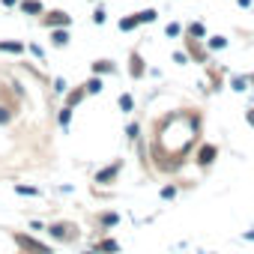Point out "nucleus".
<instances>
[{
    "label": "nucleus",
    "instance_id": "13",
    "mask_svg": "<svg viewBox=\"0 0 254 254\" xmlns=\"http://www.w3.org/2000/svg\"><path fill=\"white\" fill-rule=\"evenodd\" d=\"M93 72H96V75H108V72L114 75V63H111V60H96V63H93Z\"/></svg>",
    "mask_w": 254,
    "mask_h": 254
},
{
    "label": "nucleus",
    "instance_id": "23",
    "mask_svg": "<svg viewBox=\"0 0 254 254\" xmlns=\"http://www.w3.org/2000/svg\"><path fill=\"white\" fill-rule=\"evenodd\" d=\"M230 87H233L236 93H245V90H248V78H233V81H230Z\"/></svg>",
    "mask_w": 254,
    "mask_h": 254
},
{
    "label": "nucleus",
    "instance_id": "2",
    "mask_svg": "<svg viewBox=\"0 0 254 254\" xmlns=\"http://www.w3.org/2000/svg\"><path fill=\"white\" fill-rule=\"evenodd\" d=\"M42 24H45V27H51V30H57V27H69V24H72V15H69V12H63V9H54V12L42 15Z\"/></svg>",
    "mask_w": 254,
    "mask_h": 254
},
{
    "label": "nucleus",
    "instance_id": "17",
    "mask_svg": "<svg viewBox=\"0 0 254 254\" xmlns=\"http://www.w3.org/2000/svg\"><path fill=\"white\" fill-rule=\"evenodd\" d=\"M57 123L63 126V129H69V123H72V108H66V105H63V108H60V114H57Z\"/></svg>",
    "mask_w": 254,
    "mask_h": 254
},
{
    "label": "nucleus",
    "instance_id": "29",
    "mask_svg": "<svg viewBox=\"0 0 254 254\" xmlns=\"http://www.w3.org/2000/svg\"><path fill=\"white\" fill-rule=\"evenodd\" d=\"M27 48H30V54H33V57H39V60H42V57H45V51H42V48H39V45H27Z\"/></svg>",
    "mask_w": 254,
    "mask_h": 254
},
{
    "label": "nucleus",
    "instance_id": "24",
    "mask_svg": "<svg viewBox=\"0 0 254 254\" xmlns=\"http://www.w3.org/2000/svg\"><path fill=\"white\" fill-rule=\"evenodd\" d=\"M126 135H129V141H138V135H141V126H138V123H129V129H126Z\"/></svg>",
    "mask_w": 254,
    "mask_h": 254
},
{
    "label": "nucleus",
    "instance_id": "10",
    "mask_svg": "<svg viewBox=\"0 0 254 254\" xmlns=\"http://www.w3.org/2000/svg\"><path fill=\"white\" fill-rule=\"evenodd\" d=\"M69 230H72L69 224H54V227H48V233H51V239H69V236H72Z\"/></svg>",
    "mask_w": 254,
    "mask_h": 254
},
{
    "label": "nucleus",
    "instance_id": "22",
    "mask_svg": "<svg viewBox=\"0 0 254 254\" xmlns=\"http://www.w3.org/2000/svg\"><path fill=\"white\" fill-rule=\"evenodd\" d=\"M165 33H168V36L174 39V36H180V33H183V24H180V21H171V24L165 27Z\"/></svg>",
    "mask_w": 254,
    "mask_h": 254
},
{
    "label": "nucleus",
    "instance_id": "20",
    "mask_svg": "<svg viewBox=\"0 0 254 254\" xmlns=\"http://www.w3.org/2000/svg\"><path fill=\"white\" fill-rule=\"evenodd\" d=\"M156 18H159L156 9H144V12H138V21H141V24H153Z\"/></svg>",
    "mask_w": 254,
    "mask_h": 254
},
{
    "label": "nucleus",
    "instance_id": "33",
    "mask_svg": "<svg viewBox=\"0 0 254 254\" xmlns=\"http://www.w3.org/2000/svg\"><path fill=\"white\" fill-rule=\"evenodd\" d=\"M3 6H15V0H3Z\"/></svg>",
    "mask_w": 254,
    "mask_h": 254
},
{
    "label": "nucleus",
    "instance_id": "15",
    "mask_svg": "<svg viewBox=\"0 0 254 254\" xmlns=\"http://www.w3.org/2000/svg\"><path fill=\"white\" fill-rule=\"evenodd\" d=\"M15 194H24V197H39V189H36V186H24V183H15Z\"/></svg>",
    "mask_w": 254,
    "mask_h": 254
},
{
    "label": "nucleus",
    "instance_id": "1",
    "mask_svg": "<svg viewBox=\"0 0 254 254\" xmlns=\"http://www.w3.org/2000/svg\"><path fill=\"white\" fill-rule=\"evenodd\" d=\"M12 239H15V245H21V248L30 251V254H51V245H42L39 239H33V236H27V233H12Z\"/></svg>",
    "mask_w": 254,
    "mask_h": 254
},
{
    "label": "nucleus",
    "instance_id": "21",
    "mask_svg": "<svg viewBox=\"0 0 254 254\" xmlns=\"http://www.w3.org/2000/svg\"><path fill=\"white\" fill-rule=\"evenodd\" d=\"M99 221H102V227H114V224L120 221V215H117V212H102Z\"/></svg>",
    "mask_w": 254,
    "mask_h": 254
},
{
    "label": "nucleus",
    "instance_id": "12",
    "mask_svg": "<svg viewBox=\"0 0 254 254\" xmlns=\"http://www.w3.org/2000/svg\"><path fill=\"white\" fill-rule=\"evenodd\" d=\"M141 21H138V15H126V18H120V30L123 33H129V30H135Z\"/></svg>",
    "mask_w": 254,
    "mask_h": 254
},
{
    "label": "nucleus",
    "instance_id": "3",
    "mask_svg": "<svg viewBox=\"0 0 254 254\" xmlns=\"http://www.w3.org/2000/svg\"><path fill=\"white\" fill-rule=\"evenodd\" d=\"M215 156H218V147H215V144H203V147L197 150V165L206 168V165L215 162Z\"/></svg>",
    "mask_w": 254,
    "mask_h": 254
},
{
    "label": "nucleus",
    "instance_id": "34",
    "mask_svg": "<svg viewBox=\"0 0 254 254\" xmlns=\"http://www.w3.org/2000/svg\"><path fill=\"white\" fill-rule=\"evenodd\" d=\"M245 239H254V230H248V233H245Z\"/></svg>",
    "mask_w": 254,
    "mask_h": 254
},
{
    "label": "nucleus",
    "instance_id": "14",
    "mask_svg": "<svg viewBox=\"0 0 254 254\" xmlns=\"http://www.w3.org/2000/svg\"><path fill=\"white\" fill-rule=\"evenodd\" d=\"M84 87H87V93H90V96L102 93V75H93L90 81H84Z\"/></svg>",
    "mask_w": 254,
    "mask_h": 254
},
{
    "label": "nucleus",
    "instance_id": "26",
    "mask_svg": "<svg viewBox=\"0 0 254 254\" xmlns=\"http://www.w3.org/2000/svg\"><path fill=\"white\" fill-rule=\"evenodd\" d=\"M54 90H57L60 96H63V93H69V84H66V78H57V81H54Z\"/></svg>",
    "mask_w": 254,
    "mask_h": 254
},
{
    "label": "nucleus",
    "instance_id": "27",
    "mask_svg": "<svg viewBox=\"0 0 254 254\" xmlns=\"http://www.w3.org/2000/svg\"><path fill=\"white\" fill-rule=\"evenodd\" d=\"M174 63H180V66L189 63V54H186V51H174Z\"/></svg>",
    "mask_w": 254,
    "mask_h": 254
},
{
    "label": "nucleus",
    "instance_id": "6",
    "mask_svg": "<svg viewBox=\"0 0 254 254\" xmlns=\"http://www.w3.org/2000/svg\"><path fill=\"white\" fill-rule=\"evenodd\" d=\"M51 45H54V48H66V45H69V30H66V27L51 30Z\"/></svg>",
    "mask_w": 254,
    "mask_h": 254
},
{
    "label": "nucleus",
    "instance_id": "7",
    "mask_svg": "<svg viewBox=\"0 0 254 254\" xmlns=\"http://www.w3.org/2000/svg\"><path fill=\"white\" fill-rule=\"evenodd\" d=\"M144 72H147V66H144L141 54H132V57H129V75H132V78H141Z\"/></svg>",
    "mask_w": 254,
    "mask_h": 254
},
{
    "label": "nucleus",
    "instance_id": "11",
    "mask_svg": "<svg viewBox=\"0 0 254 254\" xmlns=\"http://www.w3.org/2000/svg\"><path fill=\"white\" fill-rule=\"evenodd\" d=\"M0 51H3V54H21V51H24V45H21V42L6 39V42H0Z\"/></svg>",
    "mask_w": 254,
    "mask_h": 254
},
{
    "label": "nucleus",
    "instance_id": "5",
    "mask_svg": "<svg viewBox=\"0 0 254 254\" xmlns=\"http://www.w3.org/2000/svg\"><path fill=\"white\" fill-rule=\"evenodd\" d=\"M84 96H87V87H84V84H81V87H75V90H69V93H66V108H72V111H75V108L81 105V99H84Z\"/></svg>",
    "mask_w": 254,
    "mask_h": 254
},
{
    "label": "nucleus",
    "instance_id": "31",
    "mask_svg": "<svg viewBox=\"0 0 254 254\" xmlns=\"http://www.w3.org/2000/svg\"><path fill=\"white\" fill-rule=\"evenodd\" d=\"M245 120H248V123L254 126V108H248V111H245Z\"/></svg>",
    "mask_w": 254,
    "mask_h": 254
},
{
    "label": "nucleus",
    "instance_id": "32",
    "mask_svg": "<svg viewBox=\"0 0 254 254\" xmlns=\"http://www.w3.org/2000/svg\"><path fill=\"white\" fill-rule=\"evenodd\" d=\"M236 3H239L242 9H248V6H251V0H236Z\"/></svg>",
    "mask_w": 254,
    "mask_h": 254
},
{
    "label": "nucleus",
    "instance_id": "19",
    "mask_svg": "<svg viewBox=\"0 0 254 254\" xmlns=\"http://www.w3.org/2000/svg\"><path fill=\"white\" fill-rule=\"evenodd\" d=\"M206 48H212V51H224V48H227V39H224V36H212V39H206Z\"/></svg>",
    "mask_w": 254,
    "mask_h": 254
},
{
    "label": "nucleus",
    "instance_id": "8",
    "mask_svg": "<svg viewBox=\"0 0 254 254\" xmlns=\"http://www.w3.org/2000/svg\"><path fill=\"white\" fill-rule=\"evenodd\" d=\"M21 12H27V15H42L45 6H42V0H21Z\"/></svg>",
    "mask_w": 254,
    "mask_h": 254
},
{
    "label": "nucleus",
    "instance_id": "25",
    "mask_svg": "<svg viewBox=\"0 0 254 254\" xmlns=\"http://www.w3.org/2000/svg\"><path fill=\"white\" fill-rule=\"evenodd\" d=\"M93 21H96V24H105V21H108V12H105V9L99 6V9L93 12Z\"/></svg>",
    "mask_w": 254,
    "mask_h": 254
},
{
    "label": "nucleus",
    "instance_id": "4",
    "mask_svg": "<svg viewBox=\"0 0 254 254\" xmlns=\"http://www.w3.org/2000/svg\"><path fill=\"white\" fill-rule=\"evenodd\" d=\"M120 168H123V162H114V165L102 168V171L96 174V183H99V186H108V183H111V180H114V177L120 174Z\"/></svg>",
    "mask_w": 254,
    "mask_h": 254
},
{
    "label": "nucleus",
    "instance_id": "18",
    "mask_svg": "<svg viewBox=\"0 0 254 254\" xmlns=\"http://www.w3.org/2000/svg\"><path fill=\"white\" fill-rule=\"evenodd\" d=\"M189 36H191V39H203V36H206V27H203L200 21H194V24H189Z\"/></svg>",
    "mask_w": 254,
    "mask_h": 254
},
{
    "label": "nucleus",
    "instance_id": "36",
    "mask_svg": "<svg viewBox=\"0 0 254 254\" xmlns=\"http://www.w3.org/2000/svg\"><path fill=\"white\" fill-rule=\"evenodd\" d=\"M248 84H251V87H254V75H251V78H248Z\"/></svg>",
    "mask_w": 254,
    "mask_h": 254
},
{
    "label": "nucleus",
    "instance_id": "9",
    "mask_svg": "<svg viewBox=\"0 0 254 254\" xmlns=\"http://www.w3.org/2000/svg\"><path fill=\"white\" fill-rule=\"evenodd\" d=\"M117 102H120V111H123V114H132V111H135V96H132V93H123Z\"/></svg>",
    "mask_w": 254,
    "mask_h": 254
},
{
    "label": "nucleus",
    "instance_id": "16",
    "mask_svg": "<svg viewBox=\"0 0 254 254\" xmlns=\"http://www.w3.org/2000/svg\"><path fill=\"white\" fill-rule=\"evenodd\" d=\"M99 251H102V254H117L120 245H117V239H102V242H99Z\"/></svg>",
    "mask_w": 254,
    "mask_h": 254
},
{
    "label": "nucleus",
    "instance_id": "28",
    "mask_svg": "<svg viewBox=\"0 0 254 254\" xmlns=\"http://www.w3.org/2000/svg\"><path fill=\"white\" fill-rule=\"evenodd\" d=\"M174 194H177V186H165V189H162V197H165V200H171Z\"/></svg>",
    "mask_w": 254,
    "mask_h": 254
},
{
    "label": "nucleus",
    "instance_id": "30",
    "mask_svg": "<svg viewBox=\"0 0 254 254\" xmlns=\"http://www.w3.org/2000/svg\"><path fill=\"white\" fill-rule=\"evenodd\" d=\"M9 120H12V114L6 108H0V123H9Z\"/></svg>",
    "mask_w": 254,
    "mask_h": 254
},
{
    "label": "nucleus",
    "instance_id": "35",
    "mask_svg": "<svg viewBox=\"0 0 254 254\" xmlns=\"http://www.w3.org/2000/svg\"><path fill=\"white\" fill-rule=\"evenodd\" d=\"M84 254H99V248H96V251H84Z\"/></svg>",
    "mask_w": 254,
    "mask_h": 254
}]
</instances>
